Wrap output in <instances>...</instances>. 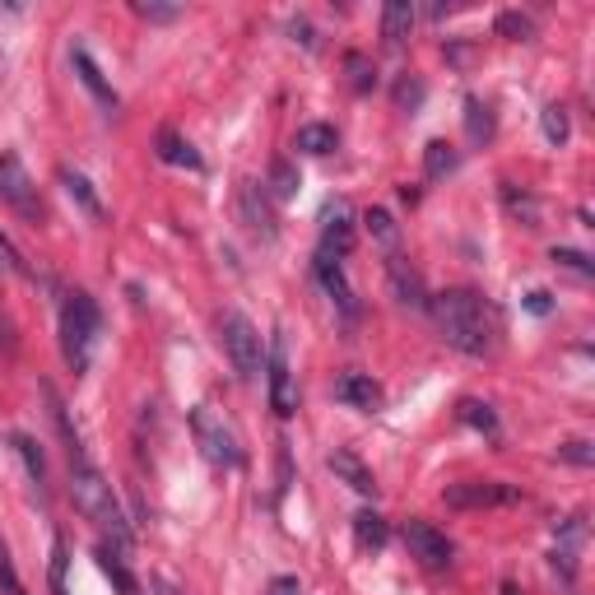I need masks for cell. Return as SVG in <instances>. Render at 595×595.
<instances>
[{"instance_id": "6da1fadb", "label": "cell", "mask_w": 595, "mask_h": 595, "mask_svg": "<svg viewBox=\"0 0 595 595\" xmlns=\"http://www.w3.org/2000/svg\"><path fill=\"white\" fill-rule=\"evenodd\" d=\"M433 321H437V330H442V340L451 349H461V354H470V359H488L498 349V336H502L498 307L475 289L437 293L433 298Z\"/></svg>"}, {"instance_id": "7a4b0ae2", "label": "cell", "mask_w": 595, "mask_h": 595, "mask_svg": "<svg viewBox=\"0 0 595 595\" xmlns=\"http://www.w3.org/2000/svg\"><path fill=\"white\" fill-rule=\"evenodd\" d=\"M70 494H75V507L84 517L94 521L98 531L112 535L117 549L131 545V526H126V512H121V502L112 494V484L102 479V470L89 461V451L80 447V437H70Z\"/></svg>"}, {"instance_id": "3957f363", "label": "cell", "mask_w": 595, "mask_h": 595, "mask_svg": "<svg viewBox=\"0 0 595 595\" xmlns=\"http://www.w3.org/2000/svg\"><path fill=\"white\" fill-rule=\"evenodd\" d=\"M98 330H102V312H98L94 298L84 289L65 293V303H61V354H65V363H70V373H75V377L94 359Z\"/></svg>"}, {"instance_id": "277c9868", "label": "cell", "mask_w": 595, "mask_h": 595, "mask_svg": "<svg viewBox=\"0 0 595 595\" xmlns=\"http://www.w3.org/2000/svg\"><path fill=\"white\" fill-rule=\"evenodd\" d=\"M219 336H223V354H229L233 373L242 381H256L266 373V349H260V330L242 317V312H223L219 321Z\"/></svg>"}, {"instance_id": "5b68a950", "label": "cell", "mask_w": 595, "mask_h": 595, "mask_svg": "<svg viewBox=\"0 0 595 595\" xmlns=\"http://www.w3.org/2000/svg\"><path fill=\"white\" fill-rule=\"evenodd\" d=\"M191 433H196V447H201V457H205L209 465H219V470L242 465V447H238L233 428L223 424V418L209 410V405L191 410Z\"/></svg>"}, {"instance_id": "8992f818", "label": "cell", "mask_w": 595, "mask_h": 595, "mask_svg": "<svg viewBox=\"0 0 595 595\" xmlns=\"http://www.w3.org/2000/svg\"><path fill=\"white\" fill-rule=\"evenodd\" d=\"M0 201H5L24 223L42 219V196H38V186H33L28 168L20 163V154H0Z\"/></svg>"}, {"instance_id": "52a82bcc", "label": "cell", "mask_w": 595, "mask_h": 595, "mask_svg": "<svg viewBox=\"0 0 595 595\" xmlns=\"http://www.w3.org/2000/svg\"><path fill=\"white\" fill-rule=\"evenodd\" d=\"M266 381H270V410H275L279 418H293V414H298V387H293V367H289V344H284V336L270 340Z\"/></svg>"}, {"instance_id": "ba28073f", "label": "cell", "mask_w": 595, "mask_h": 595, "mask_svg": "<svg viewBox=\"0 0 595 595\" xmlns=\"http://www.w3.org/2000/svg\"><path fill=\"white\" fill-rule=\"evenodd\" d=\"M442 498H447V507H461V512H470V507H502V502H521V488L502 484V479H465V484H451Z\"/></svg>"}, {"instance_id": "9c48e42d", "label": "cell", "mask_w": 595, "mask_h": 595, "mask_svg": "<svg viewBox=\"0 0 595 595\" xmlns=\"http://www.w3.org/2000/svg\"><path fill=\"white\" fill-rule=\"evenodd\" d=\"M405 545H410V554L418 558L424 568H433V572H442V568H451V539L437 531V526H428V521H405Z\"/></svg>"}, {"instance_id": "30bf717a", "label": "cell", "mask_w": 595, "mask_h": 595, "mask_svg": "<svg viewBox=\"0 0 595 595\" xmlns=\"http://www.w3.org/2000/svg\"><path fill=\"white\" fill-rule=\"evenodd\" d=\"M336 400L349 410H363V414H377L381 405H387V396H381V387L367 373H344L336 381Z\"/></svg>"}, {"instance_id": "8fae6325", "label": "cell", "mask_w": 595, "mask_h": 595, "mask_svg": "<svg viewBox=\"0 0 595 595\" xmlns=\"http://www.w3.org/2000/svg\"><path fill=\"white\" fill-rule=\"evenodd\" d=\"M349 247H354V223H349V209H344V205L326 209V219H321V247H317V256L340 260V256H349Z\"/></svg>"}, {"instance_id": "7c38bea8", "label": "cell", "mask_w": 595, "mask_h": 595, "mask_svg": "<svg viewBox=\"0 0 595 595\" xmlns=\"http://www.w3.org/2000/svg\"><path fill=\"white\" fill-rule=\"evenodd\" d=\"M317 279H321V289L330 293V303H336L349 321L359 317V298L354 289H349V279H344V266L340 260H330V256H317Z\"/></svg>"}, {"instance_id": "4fadbf2b", "label": "cell", "mask_w": 595, "mask_h": 595, "mask_svg": "<svg viewBox=\"0 0 595 595\" xmlns=\"http://www.w3.org/2000/svg\"><path fill=\"white\" fill-rule=\"evenodd\" d=\"M70 65H75L80 84H84V89H89V94L102 102V108H117V94H112V84L102 80V70H98V61L89 57V51H84V47H75V51H70Z\"/></svg>"}, {"instance_id": "5bb4252c", "label": "cell", "mask_w": 595, "mask_h": 595, "mask_svg": "<svg viewBox=\"0 0 595 595\" xmlns=\"http://www.w3.org/2000/svg\"><path fill=\"white\" fill-rule=\"evenodd\" d=\"M330 470H336V475L354 488V494H363V498H373L377 494V479H373V470H367L354 451H330V461H326Z\"/></svg>"}, {"instance_id": "9a60e30c", "label": "cell", "mask_w": 595, "mask_h": 595, "mask_svg": "<svg viewBox=\"0 0 595 595\" xmlns=\"http://www.w3.org/2000/svg\"><path fill=\"white\" fill-rule=\"evenodd\" d=\"M94 558H98V568H102V576L117 586V595H145V586L131 576V568L121 563V549H112V545H98L94 549Z\"/></svg>"}, {"instance_id": "2e32d148", "label": "cell", "mask_w": 595, "mask_h": 595, "mask_svg": "<svg viewBox=\"0 0 595 595\" xmlns=\"http://www.w3.org/2000/svg\"><path fill=\"white\" fill-rule=\"evenodd\" d=\"M159 159L172 163V168H191V172L205 168V159L191 149V139H182L178 131H159Z\"/></svg>"}, {"instance_id": "e0dca14e", "label": "cell", "mask_w": 595, "mask_h": 595, "mask_svg": "<svg viewBox=\"0 0 595 595\" xmlns=\"http://www.w3.org/2000/svg\"><path fill=\"white\" fill-rule=\"evenodd\" d=\"M410 28H414V5L410 0H391V5L381 10V38H387L391 47H400L410 38Z\"/></svg>"}, {"instance_id": "ac0fdd59", "label": "cell", "mask_w": 595, "mask_h": 595, "mask_svg": "<svg viewBox=\"0 0 595 595\" xmlns=\"http://www.w3.org/2000/svg\"><path fill=\"white\" fill-rule=\"evenodd\" d=\"M61 186L70 191V201H75V205H80L89 219H102V201L94 196V186H89V178H84V172H75V168H61Z\"/></svg>"}, {"instance_id": "d6986e66", "label": "cell", "mask_w": 595, "mask_h": 595, "mask_svg": "<svg viewBox=\"0 0 595 595\" xmlns=\"http://www.w3.org/2000/svg\"><path fill=\"white\" fill-rule=\"evenodd\" d=\"M336 145H340L336 126H321V121H312V126H303L293 135V149H303V154H330Z\"/></svg>"}, {"instance_id": "ffe728a7", "label": "cell", "mask_w": 595, "mask_h": 595, "mask_svg": "<svg viewBox=\"0 0 595 595\" xmlns=\"http://www.w3.org/2000/svg\"><path fill=\"white\" fill-rule=\"evenodd\" d=\"M354 539H359V549H381L391 539V531H387V521H381L377 512H359L354 517Z\"/></svg>"}, {"instance_id": "44dd1931", "label": "cell", "mask_w": 595, "mask_h": 595, "mask_svg": "<svg viewBox=\"0 0 595 595\" xmlns=\"http://www.w3.org/2000/svg\"><path fill=\"white\" fill-rule=\"evenodd\" d=\"M502 205H507V215L521 219L526 229H539V201L535 196H526V191L517 196V186H502Z\"/></svg>"}, {"instance_id": "7402d4cb", "label": "cell", "mask_w": 595, "mask_h": 595, "mask_svg": "<svg viewBox=\"0 0 595 595\" xmlns=\"http://www.w3.org/2000/svg\"><path fill=\"white\" fill-rule=\"evenodd\" d=\"M465 135L475 139V145L494 139V112H488L479 98H465Z\"/></svg>"}, {"instance_id": "603a6c76", "label": "cell", "mask_w": 595, "mask_h": 595, "mask_svg": "<svg viewBox=\"0 0 595 595\" xmlns=\"http://www.w3.org/2000/svg\"><path fill=\"white\" fill-rule=\"evenodd\" d=\"M10 447L20 451V461L28 465V475H33V484H47V461H42V451H38V442H33L28 433H14L10 437Z\"/></svg>"}, {"instance_id": "cb8c5ba5", "label": "cell", "mask_w": 595, "mask_h": 595, "mask_svg": "<svg viewBox=\"0 0 595 595\" xmlns=\"http://www.w3.org/2000/svg\"><path fill=\"white\" fill-rule=\"evenodd\" d=\"M451 168H457V149H451L447 139H433V145L424 149V172L428 178H447Z\"/></svg>"}, {"instance_id": "d4e9b609", "label": "cell", "mask_w": 595, "mask_h": 595, "mask_svg": "<svg viewBox=\"0 0 595 595\" xmlns=\"http://www.w3.org/2000/svg\"><path fill=\"white\" fill-rule=\"evenodd\" d=\"M363 223H367V229H373V238L381 242V247H387V252L396 256V242H400V229H396V219L387 215V209H367V215H363Z\"/></svg>"}, {"instance_id": "484cf974", "label": "cell", "mask_w": 595, "mask_h": 595, "mask_svg": "<svg viewBox=\"0 0 595 595\" xmlns=\"http://www.w3.org/2000/svg\"><path fill=\"white\" fill-rule=\"evenodd\" d=\"M298 168L289 163V159H275L270 163V191H275V201H289V196H298Z\"/></svg>"}, {"instance_id": "4316f807", "label": "cell", "mask_w": 595, "mask_h": 595, "mask_svg": "<svg viewBox=\"0 0 595 595\" xmlns=\"http://www.w3.org/2000/svg\"><path fill=\"white\" fill-rule=\"evenodd\" d=\"M494 28H498V38H507V42H526V38H535V24L526 20V14H517V10H502Z\"/></svg>"}, {"instance_id": "83f0119b", "label": "cell", "mask_w": 595, "mask_h": 595, "mask_svg": "<svg viewBox=\"0 0 595 595\" xmlns=\"http://www.w3.org/2000/svg\"><path fill=\"white\" fill-rule=\"evenodd\" d=\"M391 279H396V293H400V303H414V307H424V289H418V275H405V260L391 256Z\"/></svg>"}, {"instance_id": "f1b7e54d", "label": "cell", "mask_w": 595, "mask_h": 595, "mask_svg": "<svg viewBox=\"0 0 595 595\" xmlns=\"http://www.w3.org/2000/svg\"><path fill=\"white\" fill-rule=\"evenodd\" d=\"M539 126H545V139H549V145H568V135H572V126H568V108L549 102L545 117H539Z\"/></svg>"}, {"instance_id": "f546056e", "label": "cell", "mask_w": 595, "mask_h": 595, "mask_svg": "<svg viewBox=\"0 0 595 595\" xmlns=\"http://www.w3.org/2000/svg\"><path fill=\"white\" fill-rule=\"evenodd\" d=\"M344 70H349V84H354V94H367L377 84V70H373V61L367 57H359V51H349L344 57Z\"/></svg>"}, {"instance_id": "4dcf8cb0", "label": "cell", "mask_w": 595, "mask_h": 595, "mask_svg": "<svg viewBox=\"0 0 595 595\" xmlns=\"http://www.w3.org/2000/svg\"><path fill=\"white\" fill-rule=\"evenodd\" d=\"M461 418L470 428H479V433H494L498 428V414L488 410V405H479V400H461Z\"/></svg>"}, {"instance_id": "1f68e13d", "label": "cell", "mask_w": 595, "mask_h": 595, "mask_svg": "<svg viewBox=\"0 0 595 595\" xmlns=\"http://www.w3.org/2000/svg\"><path fill=\"white\" fill-rule=\"evenodd\" d=\"M0 591H5V595H28L24 582H20V572H14V563H10V549L5 545H0Z\"/></svg>"}, {"instance_id": "d6a6232c", "label": "cell", "mask_w": 595, "mask_h": 595, "mask_svg": "<svg viewBox=\"0 0 595 595\" xmlns=\"http://www.w3.org/2000/svg\"><path fill=\"white\" fill-rule=\"evenodd\" d=\"M554 266H568V270H576L582 279H591L595 275V266L582 256V252H572V247H554Z\"/></svg>"}, {"instance_id": "836d02e7", "label": "cell", "mask_w": 595, "mask_h": 595, "mask_svg": "<svg viewBox=\"0 0 595 595\" xmlns=\"http://www.w3.org/2000/svg\"><path fill=\"white\" fill-rule=\"evenodd\" d=\"M14 275H24V260L5 238H0V279H14Z\"/></svg>"}, {"instance_id": "e575fe53", "label": "cell", "mask_w": 595, "mask_h": 595, "mask_svg": "<svg viewBox=\"0 0 595 595\" xmlns=\"http://www.w3.org/2000/svg\"><path fill=\"white\" fill-rule=\"evenodd\" d=\"M558 457L572 461V465H591L595 451H591V442H563V447H558Z\"/></svg>"}, {"instance_id": "d590c367", "label": "cell", "mask_w": 595, "mask_h": 595, "mask_svg": "<svg viewBox=\"0 0 595 595\" xmlns=\"http://www.w3.org/2000/svg\"><path fill=\"white\" fill-rule=\"evenodd\" d=\"M135 14L139 20H154V24H168V20H178V5H145V0H139Z\"/></svg>"}, {"instance_id": "8d00e7d4", "label": "cell", "mask_w": 595, "mask_h": 595, "mask_svg": "<svg viewBox=\"0 0 595 595\" xmlns=\"http://www.w3.org/2000/svg\"><path fill=\"white\" fill-rule=\"evenodd\" d=\"M526 307L535 312V317H549V312H554V298H549L545 289H535V293L526 298Z\"/></svg>"}, {"instance_id": "74e56055", "label": "cell", "mask_w": 595, "mask_h": 595, "mask_svg": "<svg viewBox=\"0 0 595 595\" xmlns=\"http://www.w3.org/2000/svg\"><path fill=\"white\" fill-rule=\"evenodd\" d=\"M396 98H400V102H424V84H418V80H405V84L396 89Z\"/></svg>"}, {"instance_id": "f35d334b", "label": "cell", "mask_w": 595, "mask_h": 595, "mask_svg": "<svg viewBox=\"0 0 595 595\" xmlns=\"http://www.w3.org/2000/svg\"><path fill=\"white\" fill-rule=\"evenodd\" d=\"M270 595H303V586H298V576H275Z\"/></svg>"}]
</instances>
